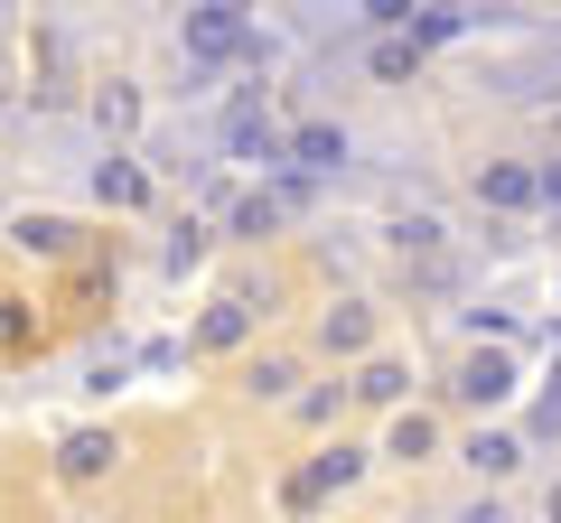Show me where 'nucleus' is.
I'll return each instance as SVG.
<instances>
[{
	"mask_svg": "<svg viewBox=\"0 0 561 523\" xmlns=\"http://www.w3.org/2000/svg\"><path fill=\"white\" fill-rule=\"evenodd\" d=\"M243 47H253V20H243V10H225V0L187 10V57L197 66H225V57H243Z\"/></svg>",
	"mask_w": 561,
	"mask_h": 523,
	"instance_id": "obj_1",
	"label": "nucleus"
},
{
	"mask_svg": "<svg viewBox=\"0 0 561 523\" xmlns=\"http://www.w3.org/2000/svg\"><path fill=\"white\" fill-rule=\"evenodd\" d=\"M478 197H486V206H534V197H542V168L486 160V168H478Z\"/></svg>",
	"mask_w": 561,
	"mask_h": 523,
	"instance_id": "obj_2",
	"label": "nucleus"
},
{
	"mask_svg": "<svg viewBox=\"0 0 561 523\" xmlns=\"http://www.w3.org/2000/svg\"><path fill=\"white\" fill-rule=\"evenodd\" d=\"M356 467H365V458H356V449H328V458H309V467H300V477H290V504H319V496H328V486H346V477H356Z\"/></svg>",
	"mask_w": 561,
	"mask_h": 523,
	"instance_id": "obj_3",
	"label": "nucleus"
},
{
	"mask_svg": "<svg viewBox=\"0 0 561 523\" xmlns=\"http://www.w3.org/2000/svg\"><path fill=\"white\" fill-rule=\"evenodd\" d=\"M459 393H468V403H505V393H515V364H505V356H468L459 364Z\"/></svg>",
	"mask_w": 561,
	"mask_h": 523,
	"instance_id": "obj_4",
	"label": "nucleus"
},
{
	"mask_svg": "<svg viewBox=\"0 0 561 523\" xmlns=\"http://www.w3.org/2000/svg\"><path fill=\"white\" fill-rule=\"evenodd\" d=\"M225 141H234V160H290V141H280L262 113H234V131H225Z\"/></svg>",
	"mask_w": 561,
	"mask_h": 523,
	"instance_id": "obj_5",
	"label": "nucleus"
},
{
	"mask_svg": "<svg viewBox=\"0 0 561 523\" xmlns=\"http://www.w3.org/2000/svg\"><path fill=\"white\" fill-rule=\"evenodd\" d=\"M290 160H300V168H337L346 160V131H337V121H309V131H290Z\"/></svg>",
	"mask_w": 561,
	"mask_h": 523,
	"instance_id": "obj_6",
	"label": "nucleus"
},
{
	"mask_svg": "<svg viewBox=\"0 0 561 523\" xmlns=\"http://www.w3.org/2000/svg\"><path fill=\"white\" fill-rule=\"evenodd\" d=\"M94 187H103V206H140V197H150V178H140L131 160H103V168H94Z\"/></svg>",
	"mask_w": 561,
	"mask_h": 523,
	"instance_id": "obj_7",
	"label": "nucleus"
},
{
	"mask_svg": "<svg viewBox=\"0 0 561 523\" xmlns=\"http://www.w3.org/2000/svg\"><path fill=\"white\" fill-rule=\"evenodd\" d=\"M412 66H421V38H412V28H393V38H375V75H383V84H402Z\"/></svg>",
	"mask_w": 561,
	"mask_h": 523,
	"instance_id": "obj_8",
	"label": "nucleus"
},
{
	"mask_svg": "<svg viewBox=\"0 0 561 523\" xmlns=\"http://www.w3.org/2000/svg\"><path fill=\"white\" fill-rule=\"evenodd\" d=\"M103 467H113V440L103 430H76L66 440V477H103Z\"/></svg>",
	"mask_w": 561,
	"mask_h": 523,
	"instance_id": "obj_9",
	"label": "nucleus"
},
{
	"mask_svg": "<svg viewBox=\"0 0 561 523\" xmlns=\"http://www.w3.org/2000/svg\"><path fill=\"white\" fill-rule=\"evenodd\" d=\"M468 467H478V477H505V467H515V440H496V430H478V440H468Z\"/></svg>",
	"mask_w": 561,
	"mask_h": 523,
	"instance_id": "obj_10",
	"label": "nucleus"
},
{
	"mask_svg": "<svg viewBox=\"0 0 561 523\" xmlns=\"http://www.w3.org/2000/svg\"><path fill=\"white\" fill-rule=\"evenodd\" d=\"M20 243H28V253H66V243H76V224H57V216H28V224H20Z\"/></svg>",
	"mask_w": 561,
	"mask_h": 523,
	"instance_id": "obj_11",
	"label": "nucleus"
},
{
	"mask_svg": "<svg viewBox=\"0 0 561 523\" xmlns=\"http://www.w3.org/2000/svg\"><path fill=\"white\" fill-rule=\"evenodd\" d=\"M319 337H328V356H346V346H365V309H328V327H319Z\"/></svg>",
	"mask_w": 561,
	"mask_h": 523,
	"instance_id": "obj_12",
	"label": "nucleus"
},
{
	"mask_svg": "<svg viewBox=\"0 0 561 523\" xmlns=\"http://www.w3.org/2000/svg\"><path fill=\"white\" fill-rule=\"evenodd\" d=\"M243 327H253V318H243V300H225V309H206V327H197V337H206V346H234Z\"/></svg>",
	"mask_w": 561,
	"mask_h": 523,
	"instance_id": "obj_13",
	"label": "nucleus"
},
{
	"mask_svg": "<svg viewBox=\"0 0 561 523\" xmlns=\"http://www.w3.org/2000/svg\"><path fill=\"white\" fill-rule=\"evenodd\" d=\"M356 393H365V403H402V364H365Z\"/></svg>",
	"mask_w": 561,
	"mask_h": 523,
	"instance_id": "obj_14",
	"label": "nucleus"
},
{
	"mask_svg": "<svg viewBox=\"0 0 561 523\" xmlns=\"http://www.w3.org/2000/svg\"><path fill=\"white\" fill-rule=\"evenodd\" d=\"M421 449H431V421H421V411H402V421H393V458H421Z\"/></svg>",
	"mask_w": 561,
	"mask_h": 523,
	"instance_id": "obj_15",
	"label": "nucleus"
},
{
	"mask_svg": "<svg viewBox=\"0 0 561 523\" xmlns=\"http://www.w3.org/2000/svg\"><path fill=\"white\" fill-rule=\"evenodd\" d=\"M412 38H421V47H440V38H459V10H421V20H412Z\"/></svg>",
	"mask_w": 561,
	"mask_h": 523,
	"instance_id": "obj_16",
	"label": "nucleus"
},
{
	"mask_svg": "<svg viewBox=\"0 0 561 523\" xmlns=\"http://www.w3.org/2000/svg\"><path fill=\"white\" fill-rule=\"evenodd\" d=\"M234 224H243V234H272V224H280V197H243Z\"/></svg>",
	"mask_w": 561,
	"mask_h": 523,
	"instance_id": "obj_17",
	"label": "nucleus"
},
{
	"mask_svg": "<svg viewBox=\"0 0 561 523\" xmlns=\"http://www.w3.org/2000/svg\"><path fill=\"white\" fill-rule=\"evenodd\" d=\"M542 197H552V206H561V160H542Z\"/></svg>",
	"mask_w": 561,
	"mask_h": 523,
	"instance_id": "obj_18",
	"label": "nucleus"
},
{
	"mask_svg": "<svg viewBox=\"0 0 561 523\" xmlns=\"http://www.w3.org/2000/svg\"><path fill=\"white\" fill-rule=\"evenodd\" d=\"M552 523H561V486H552Z\"/></svg>",
	"mask_w": 561,
	"mask_h": 523,
	"instance_id": "obj_19",
	"label": "nucleus"
}]
</instances>
